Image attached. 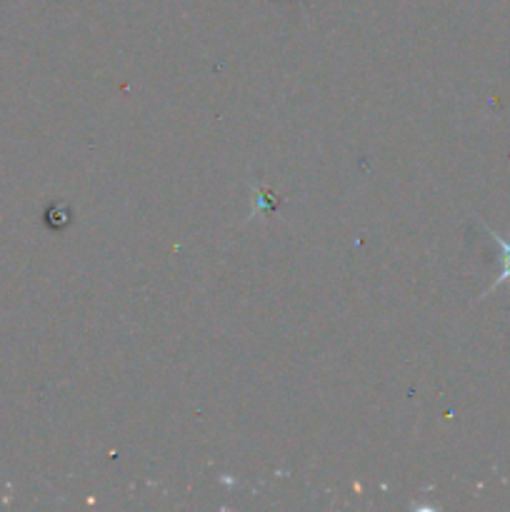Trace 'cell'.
<instances>
[{"mask_svg": "<svg viewBox=\"0 0 510 512\" xmlns=\"http://www.w3.org/2000/svg\"><path fill=\"white\" fill-rule=\"evenodd\" d=\"M488 235L495 240V243H498V248H500V275L495 278V283L490 285V290H488V293H493V290L500 288L503 283H510V240L500 238L495 230H488ZM488 293H485V295H488Z\"/></svg>", "mask_w": 510, "mask_h": 512, "instance_id": "obj_1", "label": "cell"}]
</instances>
